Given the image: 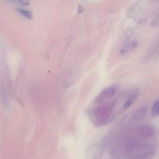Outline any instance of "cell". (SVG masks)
<instances>
[{
    "label": "cell",
    "mask_w": 159,
    "mask_h": 159,
    "mask_svg": "<svg viewBox=\"0 0 159 159\" xmlns=\"http://www.w3.org/2000/svg\"><path fill=\"white\" fill-rule=\"evenodd\" d=\"M138 46V41L136 39H130L127 40L122 46L120 54L121 55H127L132 51H133Z\"/></svg>",
    "instance_id": "obj_6"
},
{
    "label": "cell",
    "mask_w": 159,
    "mask_h": 159,
    "mask_svg": "<svg viewBox=\"0 0 159 159\" xmlns=\"http://www.w3.org/2000/svg\"><path fill=\"white\" fill-rule=\"evenodd\" d=\"M159 55V42H158L157 44H156V46L154 47V49L152 50L151 52V56H157Z\"/></svg>",
    "instance_id": "obj_9"
},
{
    "label": "cell",
    "mask_w": 159,
    "mask_h": 159,
    "mask_svg": "<svg viewBox=\"0 0 159 159\" xmlns=\"http://www.w3.org/2000/svg\"><path fill=\"white\" fill-rule=\"evenodd\" d=\"M18 1L21 4L24 6H28L29 4V0H18Z\"/></svg>",
    "instance_id": "obj_10"
},
{
    "label": "cell",
    "mask_w": 159,
    "mask_h": 159,
    "mask_svg": "<svg viewBox=\"0 0 159 159\" xmlns=\"http://www.w3.org/2000/svg\"><path fill=\"white\" fill-rule=\"evenodd\" d=\"M17 10H18L19 13L21 15H22L23 16L26 17V18L29 19V20H32L33 18V15L30 11H26V10H22V9H17Z\"/></svg>",
    "instance_id": "obj_8"
},
{
    "label": "cell",
    "mask_w": 159,
    "mask_h": 159,
    "mask_svg": "<svg viewBox=\"0 0 159 159\" xmlns=\"http://www.w3.org/2000/svg\"><path fill=\"white\" fill-rule=\"evenodd\" d=\"M147 114V108L145 106L139 107L132 114L129 119V124L131 126H137L139 123L142 121Z\"/></svg>",
    "instance_id": "obj_4"
},
{
    "label": "cell",
    "mask_w": 159,
    "mask_h": 159,
    "mask_svg": "<svg viewBox=\"0 0 159 159\" xmlns=\"http://www.w3.org/2000/svg\"><path fill=\"white\" fill-rule=\"evenodd\" d=\"M118 91V86L112 85L103 89L94 100V104L99 105L106 102L110 101L111 99L114 98Z\"/></svg>",
    "instance_id": "obj_3"
},
{
    "label": "cell",
    "mask_w": 159,
    "mask_h": 159,
    "mask_svg": "<svg viewBox=\"0 0 159 159\" xmlns=\"http://www.w3.org/2000/svg\"><path fill=\"white\" fill-rule=\"evenodd\" d=\"M139 96V92L136 90H132L129 92L128 93L123 96L124 101L122 106L120 108L121 112H122L128 109L130 106L134 103V101L137 100Z\"/></svg>",
    "instance_id": "obj_5"
},
{
    "label": "cell",
    "mask_w": 159,
    "mask_h": 159,
    "mask_svg": "<svg viewBox=\"0 0 159 159\" xmlns=\"http://www.w3.org/2000/svg\"><path fill=\"white\" fill-rule=\"evenodd\" d=\"M118 104L117 98L96 106L90 111V118L94 124L98 127L104 126L110 122L115 116L114 110Z\"/></svg>",
    "instance_id": "obj_2"
},
{
    "label": "cell",
    "mask_w": 159,
    "mask_h": 159,
    "mask_svg": "<svg viewBox=\"0 0 159 159\" xmlns=\"http://www.w3.org/2000/svg\"><path fill=\"white\" fill-rule=\"evenodd\" d=\"M151 114L152 117H158L159 116V99L155 101L154 103L152 110H151Z\"/></svg>",
    "instance_id": "obj_7"
},
{
    "label": "cell",
    "mask_w": 159,
    "mask_h": 159,
    "mask_svg": "<svg viewBox=\"0 0 159 159\" xmlns=\"http://www.w3.org/2000/svg\"><path fill=\"white\" fill-rule=\"evenodd\" d=\"M115 143L127 159H152L156 152V146L151 140L134 139L120 142L116 139Z\"/></svg>",
    "instance_id": "obj_1"
}]
</instances>
